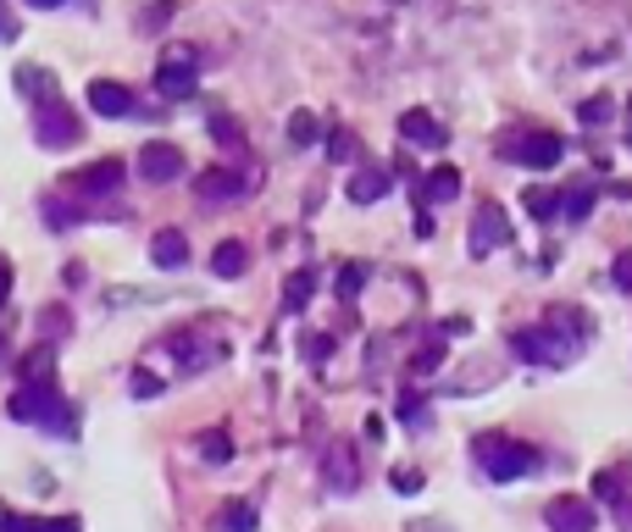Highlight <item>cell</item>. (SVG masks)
<instances>
[{
    "label": "cell",
    "mask_w": 632,
    "mask_h": 532,
    "mask_svg": "<svg viewBox=\"0 0 632 532\" xmlns=\"http://www.w3.org/2000/svg\"><path fill=\"white\" fill-rule=\"evenodd\" d=\"M589 338H594V316H589V311H577V306H550L544 322L511 333V350H516L527 366L560 372V366H571L582 350H589Z\"/></svg>",
    "instance_id": "obj_1"
},
{
    "label": "cell",
    "mask_w": 632,
    "mask_h": 532,
    "mask_svg": "<svg viewBox=\"0 0 632 532\" xmlns=\"http://www.w3.org/2000/svg\"><path fill=\"white\" fill-rule=\"evenodd\" d=\"M472 460H477V471L489 482H521V477H532L544 466V450L511 439V432H477V439H472Z\"/></svg>",
    "instance_id": "obj_2"
},
{
    "label": "cell",
    "mask_w": 632,
    "mask_h": 532,
    "mask_svg": "<svg viewBox=\"0 0 632 532\" xmlns=\"http://www.w3.org/2000/svg\"><path fill=\"white\" fill-rule=\"evenodd\" d=\"M12 421H28L39 432H51V439H73L78 432V411L56 394V382H23V389L7 400Z\"/></svg>",
    "instance_id": "obj_3"
},
{
    "label": "cell",
    "mask_w": 632,
    "mask_h": 532,
    "mask_svg": "<svg viewBox=\"0 0 632 532\" xmlns=\"http://www.w3.org/2000/svg\"><path fill=\"white\" fill-rule=\"evenodd\" d=\"M494 151L505 156V161H516V167H532V172H550V167H560V156H566V139L560 133H550V128H516V133H505Z\"/></svg>",
    "instance_id": "obj_4"
},
{
    "label": "cell",
    "mask_w": 632,
    "mask_h": 532,
    "mask_svg": "<svg viewBox=\"0 0 632 532\" xmlns=\"http://www.w3.org/2000/svg\"><path fill=\"white\" fill-rule=\"evenodd\" d=\"M34 139H39V151H73V144L83 139V122H78V112L62 101V94H51V101L34 106Z\"/></svg>",
    "instance_id": "obj_5"
},
{
    "label": "cell",
    "mask_w": 632,
    "mask_h": 532,
    "mask_svg": "<svg viewBox=\"0 0 632 532\" xmlns=\"http://www.w3.org/2000/svg\"><path fill=\"white\" fill-rule=\"evenodd\" d=\"M505 245H511V222H505V211H500L494 200H482L477 217H472V238H466L472 261H489V256L505 250Z\"/></svg>",
    "instance_id": "obj_6"
},
{
    "label": "cell",
    "mask_w": 632,
    "mask_h": 532,
    "mask_svg": "<svg viewBox=\"0 0 632 532\" xmlns=\"http://www.w3.org/2000/svg\"><path fill=\"white\" fill-rule=\"evenodd\" d=\"M505 366H511V355H505V350H500V355H472V361L455 372L450 394H455V400H477V394H489L494 382L505 377Z\"/></svg>",
    "instance_id": "obj_7"
},
{
    "label": "cell",
    "mask_w": 632,
    "mask_h": 532,
    "mask_svg": "<svg viewBox=\"0 0 632 532\" xmlns=\"http://www.w3.org/2000/svg\"><path fill=\"white\" fill-rule=\"evenodd\" d=\"M156 89L167 94V101H189V94L201 89V67H194V51L172 44V51L162 56V67H156Z\"/></svg>",
    "instance_id": "obj_8"
},
{
    "label": "cell",
    "mask_w": 632,
    "mask_h": 532,
    "mask_svg": "<svg viewBox=\"0 0 632 532\" xmlns=\"http://www.w3.org/2000/svg\"><path fill=\"white\" fill-rule=\"evenodd\" d=\"M133 172H139L144 183H172V178H183V172H189V161H183L178 144L151 139V144H144V151L133 156Z\"/></svg>",
    "instance_id": "obj_9"
},
{
    "label": "cell",
    "mask_w": 632,
    "mask_h": 532,
    "mask_svg": "<svg viewBox=\"0 0 632 532\" xmlns=\"http://www.w3.org/2000/svg\"><path fill=\"white\" fill-rule=\"evenodd\" d=\"M322 482H327L333 494H356V489H361V455H356L350 439H333V444H327V455H322Z\"/></svg>",
    "instance_id": "obj_10"
},
{
    "label": "cell",
    "mask_w": 632,
    "mask_h": 532,
    "mask_svg": "<svg viewBox=\"0 0 632 532\" xmlns=\"http://www.w3.org/2000/svg\"><path fill=\"white\" fill-rule=\"evenodd\" d=\"M544 521H550V532H594L599 527V510H594V499L555 494L550 510H544Z\"/></svg>",
    "instance_id": "obj_11"
},
{
    "label": "cell",
    "mask_w": 632,
    "mask_h": 532,
    "mask_svg": "<svg viewBox=\"0 0 632 532\" xmlns=\"http://www.w3.org/2000/svg\"><path fill=\"white\" fill-rule=\"evenodd\" d=\"M250 189V178L245 172H233V167H211V172H201L194 178V195H201L206 206H222V200H238Z\"/></svg>",
    "instance_id": "obj_12"
},
{
    "label": "cell",
    "mask_w": 632,
    "mask_h": 532,
    "mask_svg": "<svg viewBox=\"0 0 632 532\" xmlns=\"http://www.w3.org/2000/svg\"><path fill=\"white\" fill-rule=\"evenodd\" d=\"M400 139L416 144V151H444V144H450V128H439V117L416 106V112L400 117Z\"/></svg>",
    "instance_id": "obj_13"
},
{
    "label": "cell",
    "mask_w": 632,
    "mask_h": 532,
    "mask_svg": "<svg viewBox=\"0 0 632 532\" xmlns=\"http://www.w3.org/2000/svg\"><path fill=\"white\" fill-rule=\"evenodd\" d=\"M89 112L94 117H133V89L117 78H94L89 83Z\"/></svg>",
    "instance_id": "obj_14"
},
{
    "label": "cell",
    "mask_w": 632,
    "mask_h": 532,
    "mask_svg": "<svg viewBox=\"0 0 632 532\" xmlns=\"http://www.w3.org/2000/svg\"><path fill=\"white\" fill-rule=\"evenodd\" d=\"M122 183H128V167L112 161V156H106V161H94V167H83V172L73 178V189H78L83 200H89V195H117Z\"/></svg>",
    "instance_id": "obj_15"
},
{
    "label": "cell",
    "mask_w": 632,
    "mask_h": 532,
    "mask_svg": "<svg viewBox=\"0 0 632 532\" xmlns=\"http://www.w3.org/2000/svg\"><path fill=\"white\" fill-rule=\"evenodd\" d=\"M416 195H422V206H444V200H455V195H461V167H433V172H422Z\"/></svg>",
    "instance_id": "obj_16"
},
{
    "label": "cell",
    "mask_w": 632,
    "mask_h": 532,
    "mask_svg": "<svg viewBox=\"0 0 632 532\" xmlns=\"http://www.w3.org/2000/svg\"><path fill=\"white\" fill-rule=\"evenodd\" d=\"M594 200H599L594 178H577V183L560 189V217H566V222H589V217H594Z\"/></svg>",
    "instance_id": "obj_17"
},
{
    "label": "cell",
    "mask_w": 632,
    "mask_h": 532,
    "mask_svg": "<svg viewBox=\"0 0 632 532\" xmlns=\"http://www.w3.org/2000/svg\"><path fill=\"white\" fill-rule=\"evenodd\" d=\"M151 261H156L162 272H178V267L189 261V238H183L178 228H162V233L151 238Z\"/></svg>",
    "instance_id": "obj_18"
},
{
    "label": "cell",
    "mask_w": 632,
    "mask_h": 532,
    "mask_svg": "<svg viewBox=\"0 0 632 532\" xmlns=\"http://www.w3.org/2000/svg\"><path fill=\"white\" fill-rule=\"evenodd\" d=\"M388 189H395V172H383V167H366V172H356L350 178V200L356 206H377Z\"/></svg>",
    "instance_id": "obj_19"
},
{
    "label": "cell",
    "mask_w": 632,
    "mask_h": 532,
    "mask_svg": "<svg viewBox=\"0 0 632 532\" xmlns=\"http://www.w3.org/2000/svg\"><path fill=\"white\" fill-rule=\"evenodd\" d=\"M317 283H322V272H317V267L288 272V277H283V311H306V306H311V295H317Z\"/></svg>",
    "instance_id": "obj_20"
},
{
    "label": "cell",
    "mask_w": 632,
    "mask_h": 532,
    "mask_svg": "<svg viewBox=\"0 0 632 532\" xmlns=\"http://www.w3.org/2000/svg\"><path fill=\"white\" fill-rule=\"evenodd\" d=\"M521 211H527L532 222H555V217H560V189L527 183V189H521Z\"/></svg>",
    "instance_id": "obj_21"
},
{
    "label": "cell",
    "mask_w": 632,
    "mask_h": 532,
    "mask_svg": "<svg viewBox=\"0 0 632 532\" xmlns=\"http://www.w3.org/2000/svg\"><path fill=\"white\" fill-rule=\"evenodd\" d=\"M211 272L228 277V283H233V277H245V272H250V250L238 245V238H222V245L211 250Z\"/></svg>",
    "instance_id": "obj_22"
},
{
    "label": "cell",
    "mask_w": 632,
    "mask_h": 532,
    "mask_svg": "<svg viewBox=\"0 0 632 532\" xmlns=\"http://www.w3.org/2000/svg\"><path fill=\"white\" fill-rule=\"evenodd\" d=\"M217 527H222V532H256V527H261V516H256V505H250V499H228V505L217 510Z\"/></svg>",
    "instance_id": "obj_23"
},
{
    "label": "cell",
    "mask_w": 632,
    "mask_h": 532,
    "mask_svg": "<svg viewBox=\"0 0 632 532\" xmlns=\"http://www.w3.org/2000/svg\"><path fill=\"white\" fill-rule=\"evenodd\" d=\"M366 277H372V272H366V261H350L345 272L333 277V295L345 300V306H356V300H361V288H366Z\"/></svg>",
    "instance_id": "obj_24"
},
{
    "label": "cell",
    "mask_w": 632,
    "mask_h": 532,
    "mask_svg": "<svg viewBox=\"0 0 632 532\" xmlns=\"http://www.w3.org/2000/svg\"><path fill=\"white\" fill-rule=\"evenodd\" d=\"M400 421H405L411 432H427V427H433V405H427V394L405 389V394H400Z\"/></svg>",
    "instance_id": "obj_25"
},
{
    "label": "cell",
    "mask_w": 632,
    "mask_h": 532,
    "mask_svg": "<svg viewBox=\"0 0 632 532\" xmlns=\"http://www.w3.org/2000/svg\"><path fill=\"white\" fill-rule=\"evenodd\" d=\"M17 89L28 94V101H51V94H56V78L44 73V67H17Z\"/></svg>",
    "instance_id": "obj_26"
},
{
    "label": "cell",
    "mask_w": 632,
    "mask_h": 532,
    "mask_svg": "<svg viewBox=\"0 0 632 532\" xmlns=\"http://www.w3.org/2000/svg\"><path fill=\"white\" fill-rule=\"evenodd\" d=\"M51 377H56V350L39 345V350L23 361V382H51Z\"/></svg>",
    "instance_id": "obj_27"
},
{
    "label": "cell",
    "mask_w": 632,
    "mask_h": 532,
    "mask_svg": "<svg viewBox=\"0 0 632 532\" xmlns=\"http://www.w3.org/2000/svg\"><path fill=\"white\" fill-rule=\"evenodd\" d=\"M39 217L51 222L56 233H67V228H78V217H83V211H73V206H67V200H56V195H44V200H39Z\"/></svg>",
    "instance_id": "obj_28"
},
{
    "label": "cell",
    "mask_w": 632,
    "mask_h": 532,
    "mask_svg": "<svg viewBox=\"0 0 632 532\" xmlns=\"http://www.w3.org/2000/svg\"><path fill=\"white\" fill-rule=\"evenodd\" d=\"M201 460H206V466H228V460H233V439H228L222 427H217V432H201Z\"/></svg>",
    "instance_id": "obj_29"
},
{
    "label": "cell",
    "mask_w": 632,
    "mask_h": 532,
    "mask_svg": "<svg viewBox=\"0 0 632 532\" xmlns=\"http://www.w3.org/2000/svg\"><path fill=\"white\" fill-rule=\"evenodd\" d=\"M356 156H361V139H356L350 128H333V133H327V161L345 167V161H356Z\"/></svg>",
    "instance_id": "obj_30"
},
{
    "label": "cell",
    "mask_w": 632,
    "mask_h": 532,
    "mask_svg": "<svg viewBox=\"0 0 632 532\" xmlns=\"http://www.w3.org/2000/svg\"><path fill=\"white\" fill-rule=\"evenodd\" d=\"M621 477H627L621 466H616V471H599V477H594V499H605V505H621V499H627V482H621Z\"/></svg>",
    "instance_id": "obj_31"
},
{
    "label": "cell",
    "mask_w": 632,
    "mask_h": 532,
    "mask_svg": "<svg viewBox=\"0 0 632 532\" xmlns=\"http://www.w3.org/2000/svg\"><path fill=\"white\" fill-rule=\"evenodd\" d=\"M288 139H295V144H317V139H322L317 112H295V117H288Z\"/></svg>",
    "instance_id": "obj_32"
},
{
    "label": "cell",
    "mask_w": 632,
    "mask_h": 532,
    "mask_svg": "<svg viewBox=\"0 0 632 532\" xmlns=\"http://www.w3.org/2000/svg\"><path fill=\"white\" fill-rule=\"evenodd\" d=\"M439 366H444V338H433L422 355H411V377H433Z\"/></svg>",
    "instance_id": "obj_33"
},
{
    "label": "cell",
    "mask_w": 632,
    "mask_h": 532,
    "mask_svg": "<svg viewBox=\"0 0 632 532\" xmlns=\"http://www.w3.org/2000/svg\"><path fill=\"white\" fill-rule=\"evenodd\" d=\"M388 482H395V494H422L427 489L422 466H395V471H388Z\"/></svg>",
    "instance_id": "obj_34"
},
{
    "label": "cell",
    "mask_w": 632,
    "mask_h": 532,
    "mask_svg": "<svg viewBox=\"0 0 632 532\" xmlns=\"http://www.w3.org/2000/svg\"><path fill=\"white\" fill-rule=\"evenodd\" d=\"M610 112H616V106H610V94H594V101H582V106H577V122H589V128H594V122H610Z\"/></svg>",
    "instance_id": "obj_35"
},
{
    "label": "cell",
    "mask_w": 632,
    "mask_h": 532,
    "mask_svg": "<svg viewBox=\"0 0 632 532\" xmlns=\"http://www.w3.org/2000/svg\"><path fill=\"white\" fill-rule=\"evenodd\" d=\"M211 139H217V144H228V151H238V144H245V133H238V122H233V117H211Z\"/></svg>",
    "instance_id": "obj_36"
},
{
    "label": "cell",
    "mask_w": 632,
    "mask_h": 532,
    "mask_svg": "<svg viewBox=\"0 0 632 532\" xmlns=\"http://www.w3.org/2000/svg\"><path fill=\"white\" fill-rule=\"evenodd\" d=\"M156 394H162V377L139 366V372H133V400H156Z\"/></svg>",
    "instance_id": "obj_37"
},
{
    "label": "cell",
    "mask_w": 632,
    "mask_h": 532,
    "mask_svg": "<svg viewBox=\"0 0 632 532\" xmlns=\"http://www.w3.org/2000/svg\"><path fill=\"white\" fill-rule=\"evenodd\" d=\"M616 288H621V295H632V250L616 256Z\"/></svg>",
    "instance_id": "obj_38"
},
{
    "label": "cell",
    "mask_w": 632,
    "mask_h": 532,
    "mask_svg": "<svg viewBox=\"0 0 632 532\" xmlns=\"http://www.w3.org/2000/svg\"><path fill=\"white\" fill-rule=\"evenodd\" d=\"M405 532H455V527L439 521V516H422V521H405Z\"/></svg>",
    "instance_id": "obj_39"
},
{
    "label": "cell",
    "mask_w": 632,
    "mask_h": 532,
    "mask_svg": "<svg viewBox=\"0 0 632 532\" xmlns=\"http://www.w3.org/2000/svg\"><path fill=\"white\" fill-rule=\"evenodd\" d=\"M306 355H311V361H322V355H333V338H322V333H311V338H306Z\"/></svg>",
    "instance_id": "obj_40"
},
{
    "label": "cell",
    "mask_w": 632,
    "mask_h": 532,
    "mask_svg": "<svg viewBox=\"0 0 632 532\" xmlns=\"http://www.w3.org/2000/svg\"><path fill=\"white\" fill-rule=\"evenodd\" d=\"M39 532H83V521L78 516H56V521H44Z\"/></svg>",
    "instance_id": "obj_41"
},
{
    "label": "cell",
    "mask_w": 632,
    "mask_h": 532,
    "mask_svg": "<svg viewBox=\"0 0 632 532\" xmlns=\"http://www.w3.org/2000/svg\"><path fill=\"white\" fill-rule=\"evenodd\" d=\"M0 527H7V532H39L44 521H34V516H7V521H0Z\"/></svg>",
    "instance_id": "obj_42"
},
{
    "label": "cell",
    "mask_w": 632,
    "mask_h": 532,
    "mask_svg": "<svg viewBox=\"0 0 632 532\" xmlns=\"http://www.w3.org/2000/svg\"><path fill=\"white\" fill-rule=\"evenodd\" d=\"M361 439H366V444H383V416H366V421H361Z\"/></svg>",
    "instance_id": "obj_43"
},
{
    "label": "cell",
    "mask_w": 632,
    "mask_h": 532,
    "mask_svg": "<svg viewBox=\"0 0 632 532\" xmlns=\"http://www.w3.org/2000/svg\"><path fill=\"white\" fill-rule=\"evenodd\" d=\"M7 295H12V261H0V306H7Z\"/></svg>",
    "instance_id": "obj_44"
},
{
    "label": "cell",
    "mask_w": 632,
    "mask_h": 532,
    "mask_svg": "<svg viewBox=\"0 0 632 532\" xmlns=\"http://www.w3.org/2000/svg\"><path fill=\"white\" fill-rule=\"evenodd\" d=\"M455 333L466 338V333H472V322H466V316H450V322H444V338H455Z\"/></svg>",
    "instance_id": "obj_45"
},
{
    "label": "cell",
    "mask_w": 632,
    "mask_h": 532,
    "mask_svg": "<svg viewBox=\"0 0 632 532\" xmlns=\"http://www.w3.org/2000/svg\"><path fill=\"white\" fill-rule=\"evenodd\" d=\"M28 7H34V12H56V7H62V0H28Z\"/></svg>",
    "instance_id": "obj_46"
},
{
    "label": "cell",
    "mask_w": 632,
    "mask_h": 532,
    "mask_svg": "<svg viewBox=\"0 0 632 532\" xmlns=\"http://www.w3.org/2000/svg\"><path fill=\"white\" fill-rule=\"evenodd\" d=\"M627 151H632V122H627Z\"/></svg>",
    "instance_id": "obj_47"
},
{
    "label": "cell",
    "mask_w": 632,
    "mask_h": 532,
    "mask_svg": "<svg viewBox=\"0 0 632 532\" xmlns=\"http://www.w3.org/2000/svg\"><path fill=\"white\" fill-rule=\"evenodd\" d=\"M0 350H7V338H0Z\"/></svg>",
    "instance_id": "obj_48"
},
{
    "label": "cell",
    "mask_w": 632,
    "mask_h": 532,
    "mask_svg": "<svg viewBox=\"0 0 632 532\" xmlns=\"http://www.w3.org/2000/svg\"><path fill=\"white\" fill-rule=\"evenodd\" d=\"M0 521H7V510H0Z\"/></svg>",
    "instance_id": "obj_49"
}]
</instances>
